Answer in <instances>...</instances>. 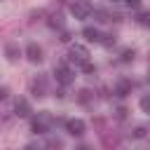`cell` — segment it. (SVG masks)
<instances>
[{
  "label": "cell",
  "mask_w": 150,
  "mask_h": 150,
  "mask_svg": "<svg viewBox=\"0 0 150 150\" xmlns=\"http://www.w3.org/2000/svg\"><path fill=\"white\" fill-rule=\"evenodd\" d=\"M70 12H73L75 19H87V16L91 14V7H89L87 2H73V5H70Z\"/></svg>",
  "instance_id": "cell-1"
},
{
  "label": "cell",
  "mask_w": 150,
  "mask_h": 150,
  "mask_svg": "<svg viewBox=\"0 0 150 150\" xmlns=\"http://www.w3.org/2000/svg\"><path fill=\"white\" fill-rule=\"evenodd\" d=\"M66 129H68V134H73V136H82V134H84V122H82V120H70V122L66 124Z\"/></svg>",
  "instance_id": "cell-2"
},
{
  "label": "cell",
  "mask_w": 150,
  "mask_h": 150,
  "mask_svg": "<svg viewBox=\"0 0 150 150\" xmlns=\"http://www.w3.org/2000/svg\"><path fill=\"white\" fill-rule=\"evenodd\" d=\"M56 80H59L61 84H70V82H73V73H70L66 66H59V68H56Z\"/></svg>",
  "instance_id": "cell-3"
},
{
  "label": "cell",
  "mask_w": 150,
  "mask_h": 150,
  "mask_svg": "<svg viewBox=\"0 0 150 150\" xmlns=\"http://www.w3.org/2000/svg\"><path fill=\"white\" fill-rule=\"evenodd\" d=\"M26 52H28V59H30V61H42V49H40L35 42H30Z\"/></svg>",
  "instance_id": "cell-4"
},
{
  "label": "cell",
  "mask_w": 150,
  "mask_h": 150,
  "mask_svg": "<svg viewBox=\"0 0 150 150\" xmlns=\"http://www.w3.org/2000/svg\"><path fill=\"white\" fill-rule=\"evenodd\" d=\"M70 56H73V61L84 63V61H87V49H84V47H73V49H70Z\"/></svg>",
  "instance_id": "cell-5"
},
{
  "label": "cell",
  "mask_w": 150,
  "mask_h": 150,
  "mask_svg": "<svg viewBox=\"0 0 150 150\" xmlns=\"http://www.w3.org/2000/svg\"><path fill=\"white\" fill-rule=\"evenodd\" d=\"M82 35H84L89 42H101V33H98L96 28H84V30H82Z\"/></svg>",
  "instance_id": "cell-6"
},
{
  "label": "cell",
  "mask_w": 150,
  "mask_h": 150,
  "mask_svg": "<svg viewBox=\"0 0 150 150\" xmlns=\"http://www.w3.org/2000/svg\"><path fill=\"white\" fill-rule=\"evenodd\" d=\"M28 112H30V108H28V101H26V98H19V101H16V115L26 117Z\"/></svg>",
  "instance_id": "cell-7"
},
{
  "label": "cell",
  "mask_w": 150,
  "mask_h": 150,
  "mask_svg": "<svg viewBox=\"0 0 150 150\" xmlns=\"http://www.w3.org/2000/svg\"><path fill=\"white\" fill-rule=\"evenodd\" d=\"M129 91H131V82H129V80H122V82L117 84V94H120V96H127Z\"/></svg>",
  "instance_id": "cell-8"
},
{
  "label": "cell",
  "mask_w": 150,
  "mask_h": 150,
  "mask_svg": "<svg viewBox=\"0 0 150 150\" xmlns=\"http://www.w3.org/2000/svg\"><path fill=\"white\" fill-rule=\"evenodd\" d=\"M33 89H35V96H42V91H45V80H40V82L35 80V82H33Z\"/></svg>",
  "instance_id": "cell-9"
},
{
  "label": "cell",
  "mask_w": 150,
  "mask_h": 150,
  "mask_svg": "<svg viewBox=\"0 0 150 150\" xmlns=\"http://www.w3.org/2000/svg\"><path fill=\"white\" fill-rule=\"evenodd\" d=\"M138 23L141 26H150V12H141L138 14Z\"/></svg>",
  "instance_id": "cell-10"
},
{
  "label": "cell",
  "mask_w": 150,
  "mask_h": 150,
  "mask_svg": "<svg viewBox=\"0 0 150 150\" xmlns=\"http://www.w3.org/2000/svg\"><path fill=\"white\" fill-rule=\"evenodd\" d=\"M33 131H35V134H45V131H47V129H45V122H42V120H40V122L35 120V122H33Z\"/></svg>",
  "instance_id": "cell-11"
},
{
  "label": "cell",
  "mask_w": 150,
  "mask_h": 150,
  "mask_svg": "<svg viewBox=\"0 0 150 150\" xmlns=\"http://www.w3.org/2000/svg\"><path fill=\"white\" fill-rule=\"evenodd\" d=\"M141 108H143L145 112H150V96H143V98H141Z\"/></svg>",
  "instance_id": "cell-12"
},
{
  "label": "cell",
  "mask_w": 150,
  "mask_h": 150,
  "mask_svg": "<svg viewBox=\"0 0 150 150\" xmlns=\"http://www.w3.org/2000/svg\"><path fill=\"white\" fill-rule=\"evenodd\" d=\"M7 54H9V59H16V54H19V49H16L14 45H7Z\"/></svg>",
  "instance_id": "cell-13"
},
{
  "label": "cell",
  "mask_w": 150,
  "mask_h": 150,
  "mask_svg": "<svg viewBox=\"0 0 150 150\" xmlns=\"http://www.w3.org/2000/svg\"><path fill=\"white\" fill-rule=\"evenodd\" d=\"M122 59H124V61H129V59H134V49H127V52L122 54Z\"/></svg>",
  "instance_id": "cell-14"
},
{
  "label": "cell",
  "mask_w": 150,
  "mask_h": 150,
  "mask_svg": "<svg viewBox=\"0 0 150 150\" xmlns=\"http://www.w3.org/2000/svg\"><path fill=\"white\" fill-rule=\"evenodd\" d=\"M82 68H84V70H87V73H91V70H94V66H91V63H89V61H84V63H82Z\"/></svg>",
  "instance_id": "cell-15"
},
{
  "label": "cell",
  "mask_w": 150,
  "mask_h": 150,
  "mask_svg": "<svg viewBox=\"0 0 150 150\" xmlns=\"http://www.w3.org/2000/svg\"><path fill=\"white\" fill-rule=\"evenodd\" d=\"M124 2H127L129 7H138V5H141V0H124Z\"/></svg>",
  "instance_id": "cell-16"
},
{
  "label": "cell",
  "mask_w": 150,
  "mask_h": 150,
  "mask_svg": "<svg viewBox=\"0 0 150 150\" xmlns=\"http://www.w3.org/2000/svg\"><path fill=\"white\" fill-rule=\"evenodd\" d=\"M143 134H145V129H143V127H138V129L134 131V136H143Z\"/></svg>",
  "instance_id": "cell-17"
},
{
  "label": "cell",
  "mask_w": 150,
  "mask_h": 150,
  "mask_svg": "<svg viewBox=\"0 0 150 150\" xmlns=\"http://www.w3.org/2000/svg\"><path fill=\"white\" fill-rule=\"evenodd\" d=\"M5 96H7V89L2 87V89H0V98H5Z\"/></svg>",
  "instance_id": "cell-18"
}]
</instances>
